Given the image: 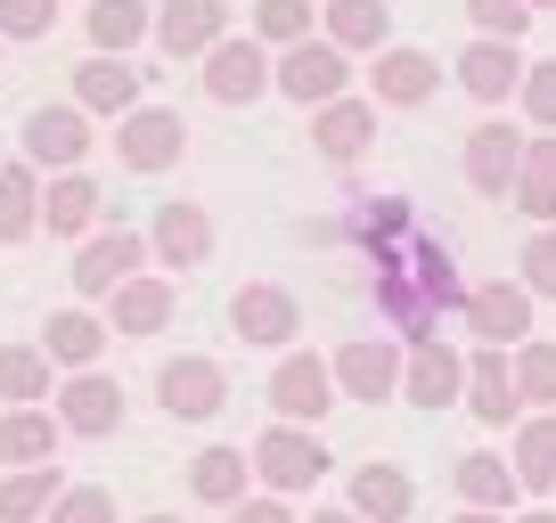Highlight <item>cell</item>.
Returning a JSON list of instances; mask_svg holds the SVG:
<instances>
[{
  "instance_id": "obj_49",
  "label": "cell",
  "mask_w": 556,
  "mask_h": 523,
  "mask_svg": "<svg viewBox=\"0 0 556 523\" xmlns=\"http://www.w3.org/2000/svg\"><path fill=\"white\" fill-rule=\"evenodd\" d=\"M0 41H9V34H0Z\"/></svg>"
},
{
  "instance_id": "obj_21",
  "label": "cell",
  "mask_w": 556,
  "mask_h": 523,
  "mask_svg": "<svg viewBox=\"0 0 556 523\" xmlns=\"http://www.w3.org/2000/svg\"><path fill=\"white\" fill-rule=\"evenodd\" d=\"M377 99L384 106H417V99H434V82H442V66L426 50H377Z\"/></svg>"
},
{
  "instance_id": "obj_6",
  "label": "cell",
  "mask_w": 556,
  "mask_h": 523,
  "mask_svg": "<svg viewBox=\"0 0 556 523\" xmlns=\"http://www.w3.org/2000/svg\"><path fill=\"white\" fill-rule=\"evenodd\" d=\"M344 82H352V66H344V50H336V41H295V50L278 58V90H287V99H303V106L344 99Z\"/></svg>"
},
{
  "instance_id": "obj_29",
  "label": "cell",
  "mask_w": 556,
  "mask_h": 523,
  "mask_svg": "<svg viewBox=\"0 0 556 523\" xmlns=\"http://www.w3.org/2000/svg\"><path fill=\"white\" fill-rule=\"evenodd\" d=\"M99 344H106V328L90 311H58L50 328H41V352H50L58 368H74V377H83L90 360H99Z\"/></svg>"
},
{
  "instance_id": "obj_22",
  "label": "cell",
  "mask_w": 556,
  "mask_h": 523,
  "mask_svg": "<svg viewBox=\"0 0 556 523\" xmlns=\"http://www.w3.org/2000/svg\"><path fill=\"white\" fill-rule=\"evenodd\" d=\"M50 368H58V360H50L41 344H0V401H9V409H34L41 393H58Z\"/></svg>"
},
{
  "instance_id": "obj_16",
  "label": "cell",
  "mask_w": 556,
  "mask_h": 523,
  "mask_svg": "<svg viewBox=\"0 0 556 523\" xmlns=\"http://www.w3.org/2000/svg\"><path fill=\"white\" fill-rule=\"evenodd\" d=\"M467 409H475V418H483V425H507V418H516V409H523V393H516V368H507V352H475V360H467Z\"/></svg>"
},
{
  "instance_id": "obj_25",
  "label": "cell",
  "mask_w": 556,
  "mask_h": 523,
  "mask_svg": "<svg viewBox=\"0 0 556 523\" xmlns=\"http://www.w3.org/2000/svg\"><path fill=\"white\" fill-rule=\"evenodd\" d=\"M352 515L361 523H401L409 515V474L401 467H361L352 474Z\"/></svg>"
},
{
  "instance_id": "obj_37",
  "label": "cell",
  "mask_w": 556,
  "mask_h": 523,
  "mask_svg": "<svg viewBox=\"0 0 556 523\" xmlns=\"http://www.w3.org/2000/svg\"><path fill=\"white\" fill-rule=\"evenodd\" d=\"M254 34L278 41V50L312 41V0H262V9H254Z\"/></svg>"
},
{
  "instance_id": "obj_35",
  "label": "cell",
  "mask_w": 556,
  "mask_h": 523,
  "mask_svg": "<svg viewBox=\"0 0 556 523\" xmlns=\"http://www.w3.org/2000/svg\"><path fill=\"white\" fill-rule=\"evenodd\" d=\"M148 34V9H139V0H90V41H99V50H131V41Z\"/></svg>"
},
{
  "instance_id": "obj_47",
  "label": "cell",
  "mask_w": 556,
  "mask_h": 523,
  "mask_svg": "<svg viewBox=\"0 0 556 523\" xmlns=\"http://www.w3.org/2000/svg\"><path fill=\"white\" fill-rule=\"evenodd\" d=\"M148 523H180V515H148Z\"/></svg>"
},
{
  "instance_id": "obj_15",
  "label": "cell",
  "mask_w": 556,
  "mask_h": 523,
  "mask_svg": "<svg viewBox=\"0 0 556 523\" xmlns=\"http://www.w3.org/2000/svg\"><path fill=\"white\" fill-rule=\"evenodd\" d=\"M312 140H319V156H328V164L368 156V140H377V106H368V99H328V106H319V123H312Z\"/></svg>"
},
{
  "instance_id": "obj_34",
  "label": "cell",
  "mask_w": 556,
  "mask_h": 523,
  "mask_svg": "<svg viewBox=\"0 0 556 523\" xmlns=\"http://www.w3.org/2000/svg\"><path fill=\"white\" fill-rule=\"evenodd\" d=\"M516 483L523 490H556V409L516 434Z\"/></svg>"
},
{
  "instance_id": "obj_28",
  "label": "cell",
  "mask_w": 556,
  "mask_h": 523,
  "mask_svg": "<svg viewBox=\"0 0 556 523\" xmlns=\"http://www.w3.org/2000/svg\"><path fill=\"white\" fill-rule=\"evenodd\" d=\"M173 319V279H123L115 286V328L123 335H156Z\"/></svg>"
},
{
  "instance_id": "obj_20",
  "label": "cell",
  "mask_w": 556,
  "mask_h": 523,
  "mask_svg": "<svg viewBox=\"0 0 556 523\" xmlns=\"http://www.w3.org/2000/svg\"><path fill=\"white\" fill-rule=\"evenodd\" d=\"M74 99H83V115H131V106H139V66H123V58H90V66L74 74Z\"/></svg>"
},
{
  "instance_id": "obj_13",
  "label": "cell",
  "mask_w": 556,
  "mask_h": 523,
  "mask_svg": "<svg viewBox=\"0 0 556 523\" xmlns=\"http://www.w3.org/2000/svg\"><path fill=\"white\" fill-rule=\"evenodd\" d=\"M229 328H238L245 344H287V335L303 328V311H295V295H287V286H238Z\"/></svg>"
},
{
  "instance_id": "obj_1",
  "label": "cell",
  "mask_w": 556,
  "mask_h": 523,
  "mask_svg": "<svg viewBox=\"0 0 556 523\" xmlns=\"http://www.w3.org/2000/svg\"><path fill=\"white\" fill-rule=\"evenodd\" d=\"M254 474L270 490H312L319 474H328V450H319L312 425H270V434L254 442Z\"/></svg>"
},
{
  "instance_id": "obj_44",
  "label": "cell",
  "mask_w": 556,
  "mask_h": 523,
  "mask_svg": "<svg viewBox=\"0 0 556 523\" xmlns=\"http://www.w3.org/2000/svg\"><path fill=\"white\" fill-rule=\"evenodd\" d=\"M451 523H500V515H491V507H467V515H451Z\"/></svg>"
},
{
  "instance_id": "obj_24",
  "label": "cell",
  "mask_w": 556,
  "mask_h": 523,
  "mask_svg": "<svg viewBox=\"0 0 556 523\" xmlns=\"http://www.w3.org/2000/svg\"><path fill=\"white\" fill-rule=\"evenodd\" d=\"M41 221V180L34 164H0V245H25Z\"/></svg>"
},
{
  "instance_id": "obj_2",
  "label": "cell",
  "mask_w": 556,
  "mask_h": 523,
  "mask_svg": "<svg viewBox=\"0 0 556 523\" xmlns=\"http://www.w3.org/2000/svg\"><path fill=\"white\" fill-rule=\"evenodd\" d=\"M270 401H278V425H319L336 401V368L319 352H287L270 377Z\"/></svg>"
},
{
  "instance_id": "obj_31",
  "label": "cell",
  "mask_w": 556,
  "mask_h": 523,
  "mask_svg": "<svg viewBox=\"0 0 556 523\" xmlns=\"http://www.w3.org/2000/svg\"><path fill=\"white\" fill-rule=\"evenodd\" d=\"M451 483H458V499H467V507H507V490H523L516 467H507V458H491V450H467V458L451 467Z\"/></svg>"
},
{
  "instance_id": "obj_5",
  "label": "cell",
  "mask_w": 556,
  "mask_h": 523,
  "mask_svg": "<svg viewBox=\"0 0 556 523\" xmlns=\"http://www.w3.org/2000/svg\"><path fill=\"white\" fill-rule=\"evenodd\" d=\"M270 82H278V66L262 58V41H213L205 50V90L222 106H254Z\"/></svg>"
},
{
  "instance_id": "obj_36",
  "label": "cell",
  "mask_w": 556,
  "mask_h": 523,
  "mask_svg": "<svg viewBox=\"0 0 556 523\" xmlns=\"http://www.w3.org/2000/svg\"><path fill=\"white\" fill-rule=\"evenodd\" d=\"M516 393L523 401H540V409H556V344H516Z\"/></svg>"
},
{
  "instance_id": "obj_41",
  "label": "cell",
  "mask_w": 556,
  "mask_h": 523,
  "mask_svg": "<svg viewBox=\"0 0 556 523\" xmlns=\"http://www.w3.org/2000/svg\"><path fill=\"white\" fill-rule=\"evenodd\" d=\"M50 523H115V499H106V490H66V499L50 507Z\"/></svg>"
},
{
  "instance_id": "obj_8",
  "label": "cell",
  "mask_w": 556,
  "mask_h": 523,
  "mask_svg": "<svg viewBox=\"0 0 556 523\" xmlns=\"http://www.w3.org/2000/svg\"><path fill=\"white\" fill-rule=\"evenodd\" d=\"M467 328L475 335H483V344L491 352H507V344H532V286H475V295H467Z\"/></svg>"
},
{
  "instance_id": "obj_30",
  "label": "cell",
  "mask_w": 556,
  "mask_h": 523,
  "mask_svg": "<svg viewBox=\"0 0 556 523\" xmlns=\"http://www.w3.org/2000/svg\"><path fill=\"white\" fill-rule=\"evenodd\" d=\"M245 474H254V458H245V450H205V458L189 467V490H197L205 507H238V499H245Z\"/></svg>"
},
{
  "instance_id": "obj_14",
  "label": "cell",
  "mask_w": 556,
  "mask_h": 523,
  "mask_svg": "<svg viewBox=\"0 0 556 523\" xmlns=\"http://www.w3.org/2000/svg\"><path fill=\"white\" fill-rule=\"evenodd\" d=\"M83 148H90L83 106H34L25 115V164H83Z\"/></svg>"
},
{
  "instance_id": "obj_40",
  "label": "cell",
  "mask_w": 556,
  "mask_h": 523,
  "mask_svg": "<svg viewBox=\"0 0 556 523\" xmlns=\"http://www.w3.org/2000/svg\"><path fill=\"white\" fill-rule=\"evenodd\" d=\"M523 115H532L540 131H556V58H548V66H532V74H523Z\"/></svg>"
},
{
  "instance_id": "obj_32",
  "label": "cell",
  "mask_w": 556,
  "mask_h": 523,
  "mask_svg": "<svg viewBox=\"0 0 556 523\" xmlns=\"http://www.w3.org/2000/svg\"><path fill=\"white\" fill-rule=\"evenodd\" d=\"M384 25H393V17H384V0H328V41H336V50H384Z\"/></svg>"
},
{
  "instance_id": "obj_45",
  "label": "cell",
  "mask_w": 556,
  "mask_h": 523,
  "mask_svg": "<svg viewBox=\"0 0 556 523\" xmlns=\"http://www.w3.org/2000/svg\"><path fill=\"white\" fill-rule=\"evenodd\" d=\"M312 523H361V515H352V507H328V515H312Z\"/></svg>"
},
{
  "instance_id": "obj_33",
  "label": "cell",
  "mask_w": 556,
  "mask_h": 523,
  "mask_svg": "<svg viewBox=\"0 0 556 523\" xmlns=\"http://www.w3.org/2000/svg\"><path fill=\"white\" fill-rule=\"evenodd\" d=\"M41 221H50V238H83V229L99 221V189H90L83 173L50 180V196H41Z\"/></svg>"
},
{
  "instance_id": "obj_4",
  "label": "cell",
  "mask_w": 556,
  "mask_h": 523,
  "mask_svg": "<svg viewBox=\"0 0 556 523\" xmlns=\"http://www.w3.org/2000/svg\"><path fill=\"white\" fill-rule=\"evenodd\" d=\"M148 254H156V245L139 238V229H99V238L83 245V262H74V295H115L123 279H139Z\"/></svg>"
},
{
  "instance_id": "obj_46",
  "label": "cell",
  "mask_w": 556,
  "mask_h": 523,
  "mask_svg": "<svg viewBox=\"0 0 556 523\" xmlns=\"http://www.w3.org/2000/svg\"><path fill=\"white\" fill-rule=\"evenodd\" d=\"M516 523H556V515H548V507H540V515H516Z\"/></svg>"
},
{
  "instance_id": "obj_48",
  "label": "cell",
  "mask_w": 556,
  "mask_h": 523,
  "mask_svg": "<svg viewBox=\"0 0 556 523\" xmlns=\"http://www.w3.org/2000/svg\"><path fill=\"white\" fill-rule=\"evenodd\" d=\"M532 9H556V0H532Z\"/></svg>"
},
{
  "instance_id": "obj_26",
  "label": "cell",
  "mask_w": 556,
  "mask_h": 523,
  "mask_svg": "<svg viewBox=\"0 0 556 523\" xmlns=\"http://www.w3.org/2000/svg\"><path fill=\"white\" fill-rule=\"evenodd\" d=\"M516 205L532 213L540 229H556V131L523 148V173H516Z\"/></svg>"
},
{
  "instance_id": "obj_9",
  "label": "cell",
  "mask_w": 556,
  "mask_h": 523,
  "mask_svg": "<svg viewBox=\"0 0 556 523\" xmlns=\"http://www.w3.org/2000/svg\"><path fill=\"white\" fill-rule=\"evenodd\" d=\"M222 393H229V377H222V360H205V352L164 360V377H156L164 418H213V409H222Z\"/></svg>"
},
{
  "instance_id": "obj_27",
  "label": "cell",
  "mask_w": 556,
  "mask_h": 523,
  "mask_svg": "<svg viewBox=\"0 0 556 523\" xmlns=\"http://www.w3.org/2000/svg\"><path fill=\"white\" fill-rule=\"evenodd\" d=\"M58 499H66L58 467H17L9 483H0V523H34V515H50Z\"/></svg>"
},
{
  "instance_id": "obj_18",
  "label": "cell",
  "mask_w": 556,
  "mask_h": 523,
  "mask_svg": "<svg viewBox=\"0 0 556 523\" xmlns=\"http://www.w3.org/2000/svg\"><path fill=\"white\" fill-rule=\"evenodd\" d=\"M58 434H66V425L41 418V409H9V418H0V467L9 474L17 467H58Z\"/></svg>"
},
{
  "instance_id": "obj_38",
  "label": "cell",
  "mask_w": 556,
  "mask_h": 523,
  "mask_svg": "<svg viewBox=\"0 0 556 523\" xmlns=\"http://www.w3.org/2000/svg\"><path fill=\"white\" fill-rule=\"evenodd\" d=\"M58 25V0H0V34L9 41H41Z\"/></svg>"
},
{
  "instance_id": "obj_7",
  "label": "cell",
  "mask_w": 556,
  "mask_h": 523,
  "mask_svg": "<svg viewBox=\"0 0 556 523\" xmlns=\"http://www.w3.org/2000/svg\"><path fill=\"white\" fill-rule=\"evenodd\" d=\"M328 368H336V384H344L352 401H384V393H401V368H409V352L384 344V335H361V344H344Z\"/></svg>"
},
{
  "instance_id": "obj_11",
  "label": "cell",
  "mask_w": 556,
  "mask_h": 523,
  "mask_svg": "<svg viewBox=\"0 0 556 523\" xmlns=\"http://www.w3.org/2000/svg\"><path fill=\"white\" fill-rule=\"evenodd\" d=\"M58 425H66V434H83V442L115 434V425H123V393L99 377V368H83L74 384H58Z\"/></svg>"
},
{
  "instance_id": "obj_17",
  "label": "cell",
  "mask_w": 556,
  "mask_h": 523,
  "mask_svg": "<svg viewBox=\"0 0 556 523\" xmlns=\"http://www.w3.org/2000/svg\"><path fill=\"white\" fill-rule=\"evenodd\" d=\"M458 82H467V99H483V106H500L507 90L523 82V58H516V41H475L467 58H458Z\"/></svg>"
},
{
  "instance_id": "obj_42",
  "label": "cell",
  "mask_w": 556,
  "mask_h": 523,
  "mask_svg": "<svg viewBox=\"0 0 556 523\" xmlns=\"http://www.w3.org/2000/svg\"><path fill=\"white\" fill-rule=\"evenodd\" d=\"M523 286H532V295H556V229H540V238L523 245Z\"/></svg>"
},
{
  "instance_id": "obj_10",
  "label": "cell",
  "mask_w": 556,
  "mask_h": 523,
  "mask_svg": "<svg viewBox=\"0 0 556 523\" xmlns=\"http://www.w3.org/2000/svg\"><path fill=\"white\" fill-rule=\"evenodd\" d=\"M401 393H409L417 409H451V401H467V360H458L451 344H409V368H401Z\"/></svg>"
},
{
  "instance_id": "obj_3",
  "label": "cell",
  "mask_w": 556,
  "mask_h": 523,
  "mask_svg": "<svg viewBox=\"0 0 556 523\" xmlns=\"http://www.w3.org/2000/svg\"><path fill=\"white\" fill-rule=\"evenodd\" d=\"M180 148H189V123L164 115V106H131V115L115 123V156L131 164V173H164V164H180Z\"/></svg>"
},
{
  "instance_id": "obj_43",
  "label": "cell",
  "mask_w": 556,
  "mask_h": 523,
  "mask_svg": "<svg viewBox=\"0 0 556 523\" xmlns=\"http://www.w3.org/2000/svg\"><path fill=\"white\" fill-rule=\"evenodd\" d=\"M229 523H295V515H287L278 499H238V507H229Z\"/></svg>"
},
{
  "instance_id": "obj_19",
  "label": "cell",
  "mask_w": 556,
  "mask_h": 523,
  "mask_svg": "<svg viewBox=\"0 0 556 523\" xmlns=\"http://www.w3.org/2000/svg\"><path fill=\"white\" fill-rule=\"evenodd\" d=\"M222 0H164V17H156V41L173 58H197V50H213L222 41Z\"/></svg>"
},
{
  "instance_id": "obj_39",
  "label": "cell",
  "mask_w": 556,
  "mask_h": 523,
  "mask_svg": "<svg viewBox=\"0 0 556 523\" xmlns=\"http://www.w3.org/2000/svg\"><path fill=\"white\" fill-rule=\"evenodd\" d=\"M475 9V25H483L491 41H516L523 25H532V0H467Z\"/></svg>"
},
{
  "instance_id": "obj_23",
  "label": "cell",
  "mask_w": 556,
  "mask_h": 523,
  "mask_svg": "<svg viewBox=\"0 0 556 523\" xmlns=\"http://www.w3.org/2000/svg\"><path fill=\"white\" fill-rule=\"evenodd\" d=\"M148 245H156V262H180V270H189V262L213 254V221H205L197 205H164V213H156V238H148Z\"/></svg>"
},
{
  "instance_id": "obj_12",
  "label": "cell",
  "mask_w": 556,
  "mask_h": 523,
  "mask_svg": "<svg viewBox=\"0 0 556 523\" xmlns=\"http://www.w3.org/2000/svg\"><path fill=\"white\" fill-rule=\"evenodd\" d=\"M516 173H523V140L507 123H475L467 131V180L483 196H516Z\"/></svg>"
}]
</instances>
